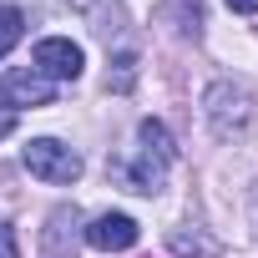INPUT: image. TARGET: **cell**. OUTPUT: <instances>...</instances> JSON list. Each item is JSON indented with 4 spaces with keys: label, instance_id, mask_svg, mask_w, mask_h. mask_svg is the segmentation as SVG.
<instances>
[{
    "label": "cell",
    "instance_id": "7",
    "mask_svg": "<svg viewBox=\"0 0 258 258\" xmlns=\"http://www.w3.org/2000/svg\"><path fill=\"white\" fill-rule=\"evenodd\" d=\"M137 238H142V228H137V218H126V213H101V218L86 223V243L101 248V253H126Z\"/></svg>",
    "mask_w": 258,
    "mask_h": 258
},
{
    "label": "cell",
    "instance_id": "2",
    "mask_svg": "<svg viewBox=\"0 0 258 258\" xmlns=\"http://www.w3.org/2000/svg\"><path fill=\"white\" fill-rule=\"evenodd\" d=\"M203 116L218 137H238L253 121V91L243 81H213L208 96H203Z\"/></svg>",
    "mask_w": 258,
    "mask_h": 258
},
{
    "label": "cell",
    "instance_id": "3",
    "mask_svg": "<svg viewBox=\"0 0 258 258\" xmlns=\"http://www.w3.org/2000/svg\"><path fill=\"white\" fill-rule=\"evenodd\" d=\"M21 162H26V172H31V177L56 182V187L81 177V152H76V147H66V142H56V137H36V142H26Z\"/></svg>",
    "mask_w": 258,
    "mask_h": 258
},
{
    "label": "cell",
    "instance_id": "5",
    "mask_svg": "<svg viewBox=\"0 0 258 258\" xmlns=\"http://www.w3.org/2000/svg\"><path fill=\"white\" fill-rule=\"evenodd\" d=\"M0 101H6L11 111H21V106H51L56 101V81L41 76L36 66H16V71L0 76Z\"/></svg>",
    "mask_w": 258,
    "mask_h": 258
},
{
    "label": "cell",
    "instance_id": "4",
    "mask_svg": "<svg viewBox=\"0 0 258 258\" xmlns=\"http://www.w3.org/2000/svg\"><path fill=\"white\" fill-rule=\"evenodd\" d=\"M81 243H86V228H81L76 203L51 208V218L41 228V258H81Z\"/></svg>",
    "mask_w": 258,
    "mask_h": 258
},
{
    "label": "cell",
    "instance_id": "1",
    "mask_svg": "<svg viewBox=\"0 0 258 258\" xmlns=\"http://www.w3.org/2000/svg\"><path fill=\"white\" fill-rule=\"evenodd\" d=\"M137 157L121 167V182L132 187V192H142V198H152V192H162V182H167V162L177 157V147H172V137H167V126L157 121V116H147L142 126H137Z\"/></svg>",
    "mask_w": 258,
    "mask_h": 258
},
{
    "label": "cell",
    "instance_id": "9",
    "mask_svg": "<svg viewBox=\"0 0 258 258\" xmlns=\"http://www.w3.org/2000/svg\"><path fill=\"white\" fill-rule=\"evenodd\" d=\"M21 36H26V16H21V6H0V61L16 51Z\"/></svg>",
    "mask_w": 258,
    "mask_h": 258
},
{
    "label": "cell",
    "instance_id": "8",
    "mask_svg": "<svg viewBox=\"0 0 258 258\" xmlns=\"http://www.w3.org/2000/svg\"><path fill=\"white\" fill-rule=\"evenodd\" d=\"M167 243H172L177 258H218V243H213L208 233H198V228H192V233H187V228H172Z\"/></svg>",
    "mask_w": 258,
    "mask_h": 258
},
{
    "label": "cell",
    "instance_id": "13",
    "mask_svg": "<svg viewBox=\"0 0 258 258\" xmlns=\"http://www.w3.org/2000/svg\"><path fill=\"white\" fill-rule=\"evenodd\" d=\"M228 11H238V16H258V0H228Z\"/></svg>",
    "mask_w": 258,
    "mask_h": 258
},
{
    "label": "cell",
    "instance_id": "10",
    "mask_svg": "<svg viewBox=\"0 0 258 258\" xmlns=\"http://www.w3.org/2000/svg\"><path fill=\"white\" fill-rule=\"evenodd\" d=\"M198 26H203V16H198V0H182V16H177V31H182V36H198Z\"/></svg>",
    "mask_w": 258,
    "mask_h": 258
},
{
    "label": "cell",
    "instance_id": "11",
    "mask_svg": "<svg viewBox=\"0 0 258 258\" xmlns=\"http://www.w3.org/2000/svg\"><path fill=\"white\" fill-rule=\"evenodd\" d=\"M0 258H21V243H16V228H11V218H0Z\"/></svg>",
    "mask_w": 258,
    "mask_h": 258
},
{
    "label": "cell",
    "instance_id": "14",
    "mask_svg": "<svg viewBox=\"0 0 258 258\" xmlns=\"http://www.w3.org/2000/svg\"><path fill=\"white\" fill-rule=\"evenodd\" d=\"M11 132H16V116H11V111H0V137H11Z\"/></svg>",
    "mask_w": 258,
    "mask_h": 258
},
{
    "label": "cell",
    "instance_id": "12",
    "mask_svg": "<svg viewBox=\"0 0 258 258\" xmlns=\"http://www.w3.org/2000/svg\"><path fill=\"white\" fill-rule=\"evenodd\" d=\"M132 66H137V56L126 51V56H116V91H126L132 86Z\"/></svg>",
    "mask_w": 258,
    "mask_h": 258
},
{
    "label": "cell",
    "instance_id": "6",
    "mask_svg": "<svg viewBox=\"0 0 258 258\" xmlns=\"http://www.w3.org/2000/svg\"><path fill=\"white\" fill-rule=\"evenodd\" d=\"M81 66H86V56H81L76 41H66V36L36 41V71H41V76H51V81H76Z\"/></svg>",
    "mask_w": 258,
    "mask_h": 258
}]
</instances>
